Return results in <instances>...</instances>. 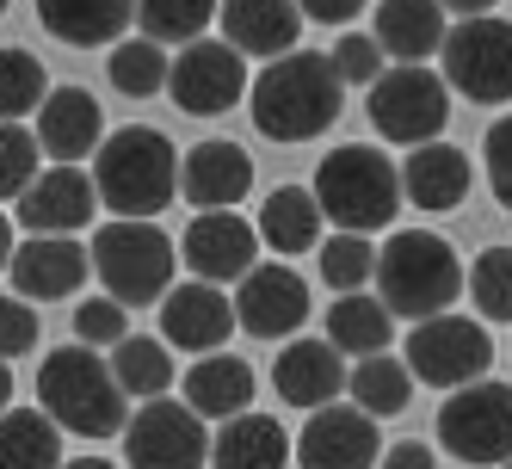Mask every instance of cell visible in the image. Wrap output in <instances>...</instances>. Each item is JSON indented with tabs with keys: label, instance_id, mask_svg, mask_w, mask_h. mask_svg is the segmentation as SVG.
<instances>
[{
	"label": "cell",
	"instance_id": "cell-29",
	"mask_svg": "<svg viewBox=\"0 0 512 469\" xmlns=\"http://www.w3.org/2000/svg\"><path fill=\"white\" fill-rule=\"evenodd\" d=\"M327 340H334L346 358H377L395 340V309L383 297H364V291L334 297V309H327Z\"/></svg>",
	"mask_w": 512,
	"mask_h": 469
},
{
	"label": "cell",
	"instance_id": "cell-43",
	"mask_svg": "<svg viewBox=\"0 0 512 469\" xmlns=\"http://www.w3.org/2000/svg\"><path fill=\"white\" fill-rule=\"evenodd\" d=\"M303 7V19H321V25H352L371 0H297Z\"/></svg>",
	"mask_w": 512,
	"mask_h": 469
},
{
	"label": "cell",
	"instance_id": "cell-10",
	"mask_svg": "<svg viewBox=\"0 0 512 469\" xmlns=\"http://www.w3.org/2000/svg\"><path fill=\"white\" fill-rule=\"evenodd\" d=\"M494 365V340L482 321H463V315H432L408 334V371L414 383H432V389H469L482 383V371Z\"/></svg>",
	"mask_w": 512,
	"mask_h": 469
},
{
	"label": "cell",
	"instance_id": "cell-22",
	"mask_svg": "<svg viewBox=\"0 0 512 469\" xmlns=\"http://www.w3.org/2000/svg\"><path fill=\"white\" fill-rule=\"evenodd\" d=\"M38 142H44V155L62 161V167H75L81 155H99V142H105L99 99L87 87H56L38 105Z\"/></svg>",
	"mask_w": 512,
	"mask_h": 469
},
{
	"label": "cell",
	"instance_id": "cell-41",
	"mask_svg": "<svg viewBox=\"0 0 512 469\" xmlns=\"http://www.w3.org/2000/svg\"><path fill=\"white\" fill-rule=\"evenodd\" d=\"M482 161H488V186H494V198L512 210V118L488 124V136H482Z\"/></svg>",
	"mask_w": 512,
	"mask_h": 469
},
{
	"label": "cell",
	"instance_id": "cell-39",
	"mask_svg": "<svg viewBox=\"0 0 512 469\" xmlns=\"http://www.w3.org/2000/svg\"><path fill=\"white\" fill-rule=\"evenodd\" d=\"M334 56V68H340V81L346 87H377L383 75H389V56H383V44H377V31H340V44L327 50Z\"/></svg>",
	"mask_w": 512,
	"mask_h": 469
},
{
	"label": "cell",
	"instance_id": "cell-36",
	"mask_svg": "<svg viewBox=\"0 0 512 469\" xmlns=\"http://www.w3.org/2000/svg\"><path fill=\"white\" fill-rule=\"evenodd\" d=\"M377 254H383V247L371 235L340 229V235L321 241V278L334 284L340 297H352V291H364V284H377Z\"/></svg>",
	"mask_w": 512,
	"mask_h": 469
},
{
	"label": "cell",
	"instance_id": "cell-45",
	"mask_svg": "<svg viewBox=\"0 0 512 469\" xmlns=\"http://www.w3.org/2000/svg\"><path fill=\"white\" fill-rule=\"evenodd\" d=\"M445 13H457V19H488L494 13V0H438Z\"/></svg>",
	"mask_w": 512,
	"mask_h": 469
},
{
	"label": "cell",
	"instance_id": "cell-9",
	"mask_svg": "<svg viewBox=\"0 0 512 469\" xmlns=\"http://www.w3.org/2000/svg\"><path fill=\"white\" fill-rule=\"evenodd\" d=\"M445 87H457L469 105H506L512 99V25L506 19H463L445 38Z\"/></svg>",
	"mask_w": 512,
	"mask_h": 469
},
{
	"label": "cell",
	"instance_id": "cell-48",
	"mask_svg": "<svg viewBox=\"0 0 512 469\" xmlns=\"http://www.w3.org/2000/svg\"><path fill=\"white\" fill-rule=\"evenodd\" d=\"M62 469H112V463H99V457H81V463H62Z\"/></svg>",
	"mask_w": 512,
	"mask_h": 469
},
{
	"label": "cell",
	"instance_id": "cell-19",
	"mask_svg": "<svg viewBox=\"0 0 512 469\" xmlns=\"http://www.w3.org/2000/svg\"><path fill=\"white\" fill-rule=\"evenodd\" d=\"M247 192H253V161H247L241 142L210 136L198 149H186V161H179V198L192 210H235Z\"/></svg>",
	"mask_w": 512,
	"mask_h": 469
},
{
	"label": "cell",
	"instance_id": "cell-37",
	"mask_svg": "<svg viewBox=\"0 0 512 469\" xmlns=\"http://www.w3.org/2000/svg\"><path fill=\"white\" fill-rule=\"evenodd\" d=\"M469 297L488 321H512V247H482V254H475Z\"/></svg>",
	"mask_w": 512,
	"mask_h": 469
},
{
	"label": "cell",
	"instance_id": "cell-20",
	"mask_svg": "<svg viewBox=\"0 0 512 469\" xmlns=\"http://www.w3.org/2000/svg\"><path fill=\"white\" fill-rule=\"evenodd\" d=\"M346 383H352V371H346V352L334 340H290L272 365V389L290 408H309V414L334 408Z\"/></svg>",
	"mask_w": 512,
	"mask_h": 469
},
{
	"label": "cell",
	"instance_id": "cell-47",
	"mask_svg": "<svg viewBox=\"0 0 512 469\" xmlns=\"http://www.w3.org/2000/svg\"><path fill=\"white\" fill-rule=\"evenodd\" d=\"M7 402H13V371H7V358H0V414H7Z\"/></svg>",
	"mask_w": 512,
	"mask_h": 469
},
{
	"label": "cell",
	"instance_id": "cell-18",
	"mask_svg": "<svg viewBox=\"0 0 512 469\" xmlns=\"http://www.w3.org/2000/svg\"><path fill=\"white\" fill-rule=\"evenodd\" d=\"M93 210H99L93 173L56 161V167H44L25 186V198H19V229H31V235H75V229L93 223Z\"/></svg>",
	"mask_w": 512,
	"mask_h": 469
},
{
	"label": "cell",
	"instance_id": "cell-46",
	"mask_svg": "<svg viewBox=\"0 0 512 469\" xmlns=\"http://www.w3.org/2000/svg\"><path fill=\"white\" fill-rule=\"evenodd\" d=\"M7 266H13V223L0 216V272H7Z\"/></svg>",
	"mask_w": 512,
	"mask_h": 469
},
{
	"label": "cell",
	"instance_id": "cell-28",
	"mask_svg": "<svg viewBox=\"0 0 512 469\" xmlns=\"http://www.w3.org/2000/svg\"><path fill=\"white\" fill-rule=\"evenodd\" d=\"M321 223H327V210L315 198V186H278L266 192L260 204V241L272 247V254H309V247H321Z\"/></svg>",
	"mask_w": 512,
	"mask_h": 469
},
{
	"label": "cell",
	"instance_id": "cell-17",
	"mask_svg": "<svg viewBox=\"0 0 512 469\" xmlns=\"http://www.w3.org/2000/svg\"><path fill=\"white\" fill-rule=\"evenodd\" d=\"M235 315L253 340H290L309 321V284L290 266H253L235 291Z\"/></svg>",
	"mask_w": 512,
	"mask_h": 469
},
{
	"label": "cell",
	"instance_id": "cell-35",
	"mask_svg": "<svg viewBox=\"0 0 512 469\" xmlns=\"http://www.w3.org/2000/svg\"><path fill=\"white\" fill-rule=\"evenodd\" d=\"M167 75H173V62H167V44H155V38H124L112 50V87L124 99H155V93H167Z\"/></svg>",
	"mask_w": 512,
	"mask_h": 469
},
{
	"label": "cell",
	"instance_id": "cell-34",
	"mask_svg": "<svg viewBox=\"0 0 512 469\" xmlns=\"http://www.w3.org/2000/svg\"><path fill=\"white\" fill-rule=\"evenodd\" d=\"M50 99V75H44V62L7 44L0 50V124H19V118H38V105Z\"/></svg>",
	"mask_w": 512,
	"mask_h": 469
},
{
	"label": "cell",
	"instance_id": "cell-30",
	"mask_svg": "<svg viewBox=\"0 0 512 469\" xmlns=\"http://www.w3.org/2000/svg\"><path fill=\"white\" fill-rule=\"evenodd\" d=\"M0 469H62V426L44 408L0 414Z\"/></svg>",
	"mask_w": 512,
	"mask_h": 469
},
{
	"label": "cell",
	"instance_id": "cell-12",
	"mask_svg": "<svg viewBox=\"0 0 512 469\" xmlns=\"http://www.w3.org/2000/svg\"><path fill=\"white\" fill-rule=\"evenodd\" d=\"M167 93H173L179 112H192V118H223L247 99V56L223 38H198L173 56Z\"/></svg>",
	"mask_w": 512,
	"mask_h": 469
},
{
	"label": "cell",
	"instance_id": "cell-49",
	"mask_svg": "<svg viewBox=\"0 0 512 469\" xmlns=\"http://www.w3.org/2000/svg\"><path fill=\"white\" fill-rule=\"evenodd\" d=\"M0 13H7V0H0Z\"/></svg>",
	"mask_w": 512,
	"mask_h": 469
},
{
	"label": "cell",
	"instance_id": "cell-24",
	"mask_svg": "<svg viewBox=\"0 0 512 469\" xmlns=\"http://www.w3.org/2000/svg\"><path fill=\"white\" fill-rule=\"evenodd\" d=\"M371 31H377L383 56H395V62H426V56L445 50V38H451L438 0H377Z\"/></svg>",
	"mask_w": 512,
	"mask_h": 469
},
{
	"label": "cell",
	"instance_id": "cell-14",
	"mask_svg": "<svg viewBox=\"0 0 512 469\" xmlns=\"http://www.w3.org/2000/svg\"><path fill=\"white\" fill-rule=\"evenodd\" d=\"M383 439H377V414L352 408H315L303 439H297V469H377Z\"/></svg>",
	"mask_w": 512,
	"mask_h": 469
},
{
	"label": "cell",
	"instance_id": "cell-4",
	"mask_svg": "<svg viewBox=\"0 0 512 469\" xmlns=\"http://www.w3.org/2000/svg\"><path fill=\"white\" fill-rule=\"evenodd\" d=\"M463 284H469L463 260L451 254V241L432 235V229H395L377 254V297L395 309V321L445 315Z\"/></svg>",
	"mask_w": 512,
	"mask_h": 469
},
{
	"label": "cell",
	"instance_id": "cell-33",
	"mask_svg": "<svg viewBox=\"0 0 512 469\" xmlns=\"http://www.w3.org/2000/svg\"><path fill=\"white\" fill-rule=\"evenodd\" d=\"M223 13V0H136V25H142V38H155V44H198L204 38V25Z\"/></svg>",
	"mask_w": 512,
	"mask_h": 469
},
{
	"label": "cell",
	"instance_id": "cell-16",
	"mask_svg": "<svg viewBox=\"0 0 512 469\" xmlns=\"http://www.w3.org/2000/svg\"><path fill=\"white\" fill-rule=\"evenodd\" d=\"M253 247H260V223L235 210H198V223L179 241V260L204 284H241L253 272Z\"/></svg>",
	"mask_w": 512,
	"mask_h": 469
},
{
	"label": "cell",
	"instance_id": "cell-38",
	"mask_svg": "<svg viewBox=\"0 0 512 469\" xmlns=\"http://www.w3.org/2000/svg\"><path fill=\"white\" fill-rule=\"evenodd\" d=\"M44 142H38V130H25V124H0V198H25V186L38 179L44 167Z\"/></svg>",
	"mask_w": 512,
	"mask_h": 469
},
{
	"label": "cell",
	"instance_id": "cell-50",
	"mask_svg": "<svg viewBox=\"0 0 512 469\" xmlns=\"http://www.w3.org/2000/svg\"><path fill=\"white\" fill-rule=\"evenodd\" d=\"M506 469H512V463H506Z\"/></svg>",
	"mask_w": 512,
	"mask_h": 469
},
{
	"label": "cell",
	"instance_id": "cell-23",
	"mask_svg": "<svg viewBox=\"0 0 512 469\" xmlns=\"http://www.w3.org/2000/svg\"><path fill=\"white\" fill-rule=\"evenodd\" d=\"M38 25L68 50L124 44V25H136V0H38Z\"/></svg>",
	"mask_w": 512,
	"mask_h": 469
},
{
	"label": "cell",
	"instance_id": "cell-40",
	"mask_svg": "<svg viewBox=\"0 0 512 469\" xmlns=\"http://www.w3.org/2000/svg\"><path fill=\"white\" fill-rule=\"evenodd\" d=\"M75 334H81V346H124L130 340V321H124V303L118 297H87L81 309H75Z\"/></svg>",
	"mask_w": 512,
	"mask_h": 469
},
{
	"label": "cell",
	"instance_id": "cell-6",
	"mask_svg": "<svg viewBox=\"0 0 512 469\" xmlns=\"http://www.w3.org/2000/svg\"><path fill=\"white\" fill-rule=\"evenodd\" d=\"M173 260L179 247L155 223H105L93 235V272L105 278V297H118L124 309L161 303L173 291Z\"/></svg>",
	"mask_w": 512,
	"mask_h": 469
},
{
	"label": "cell",
	"instance_id": "cell-8",
	"mask_svg": "<svg viewBox=\"0 0 512 469\" xmlns=\"http://www.w3.org/2000/svg\"><path fill=\"white\" fill-rule=\"evenodd\" d=\"M445 118H451V87H445V75H432L426 62H395L371 87V124H377L383 142L420 149V142H438Z\"/></svg>",
	"mask_w": 512,
	"mask_h": 469
},
{
	"label": "cell",
	"instance_id": "cell-27",
	"mask_svg": "<svg viewBox=\"0 0 512 469\" xmlns=\"http://www.w3.org/2000/svg\"><path fill=\"white\" fill-rule=\"evenodd\" d=\"M186 402L204 420H235L253 408V365L235 352H204L198 365L186 371Z\"/></svg>",
	"mask_w": 512,
	"mask_h": 469
},
{
	"label": "cell",
	"instance_id": "cell-2",
	"mask_svg": "<svg viewBox=\"0 0 512 469\" xmlns=\"http://www.w3.org/2000/svg\"><path fill=\"white\" fill-rule=\"evenodd\" d=\"M179 161L186 155H173V142L149 124L112 130L93 155L99 204L112 216H124V223H149V216H161L179 198Z\"/></svg>",
	"mask_w": 512,
	"mask_h": 469
},
{
	"label": "cell",
	"instance_id": "cell-13",
	"mask_svg": "<svg viewBox=\"0 0 512 469\" xmlns=\"http://www.w3.org/2000/svg\"><path fill=\"white\" fill-rule=\"evenodd\" d=\"M235 328H241V315H235V297H223V284L192 278V284H173L161 297V340L192 352V358L223 352Z\"/></svg>",
	"mask_w": 512,
	"mask_h": 469
},
{
	"label": "cell",
	"instance_id": "cell-42",
	"mask_svg": "<svg viewBox=\"0 0 512 469\" xmlns=\"http://www.w3.org/2000/svg\"><path fill=\"white\" fill-rule=\"evenodd\" d=\"M38 346V315L25 297H0V358H19Z\"/></svg>",
	"mask_w": 512,
	"mask_h": 469
},
{
	"label": "cell",
	"instance_id": "cell-21",
	"mask_svg": "<svg viewBox=\"0 0 512 469\" xmlns=\"http://www.w3.org/2000/svg\"><path fill=\"white\" fill-rule=\"evenodd\" d=\"M303 38V7L297 0H223V44H235L241 56L278 62Z\"/></svg>",
	"mask_w": 512,
	"mask_h": 469
},
{
	"label": "cell",
	"instance_id": "cell-1",
	"mask_svg": "<svg viewBox=\"0 0 512 469\" xmlns=\"http://www.w3.org/2000/svg\"><path fill=\"white\" fill-rule=\"evenodd\" d=\"M346 81L334 56L321 50H290L278 62H266V75L253 81V124L266 142H309L340 118Z\"/></svg>",
	"mask_w": 512,
	"mask_h": 469
},
{
	"label": "cell",
	"instance_id": "cell-15",
	"mask_svg": "<svg viewBox=\"0 0 512 469\" xmlns=\"http://www.w3.org/2000/svg\"><path fill=\"white\" fill-rule=\"evenodd\" d=\"M7 278L25 303H62L93 278V247H81L75 235H31L13 247Z\"/></svg>",
	"mask_w": 512,
	"mask_h": 469
},
{
	"label": "cell",
	"instance_id": "cell-11",
	"mask_svg": "<svg viewBox=\"0 0 512 469\" xmlns=\"http://www.w3.org/2000/svg\"><path fill=\"white\" fill-rule=\"evenodd\" d=\"M210 439H204V414L192 402H142L124 426V463L130 469H204Z\"/></svg>",
	"mask_w": 512,
	"mask_h": 469
},
{
	"label": "cell",
	"instance_id": "cell-31",
	"mask_svg": "<svg viewBox=\"0 0 512 469\" xmlns=\"http://www.w3.org/2000/svg\"><path fill=\"white\" fill-rule=\"evenodd\" d=\"M112 371L124 383V395H136V402H161V395L173 389V346L167 340H149V334H130L124 346H112Z\"/></svg>",
	"mask_w": 512,
	"mask_h": 469
},
{
	"label": "cell",
	"instance_id": "cell-3",
	"mask_svg": "<svg viewBox=\"0 0 512 469\" xmlns=\"http://www.w3.org/2000/svg\"><path fill=\"white\" fill-rule=\"evenodd\" d=\"M38 402L56 426L81 432V439H112L130 426V395L112 371V358H99L93 346H56L38 371Z\"/></svg>",
	"mask_w": 512,
	"mask_h": 469
},
{
	"label": "cell",
	"instance_id": "cell-25",
	"mask_svg": "<svg viewBox=\"0 0 512 469\" xmlns=\"http://www.w3.org/2000/svg\"><path fill=\"white\" fill-rule=\"evenodd\" d=\"M401 198L414 210H457L469 198V155L451 142H420L401 167Z\"/></svg>",
	"mask_w": 512,
	"mask_h": 469
},
{
	"label": "cell",
	"instance_id": "cell-7",
	"mask_svg": "<svg viewBox=\"0 0 512 469\" xmlns=\"http://www.w3.org/2000/svg\"><path fill=\"white\" fill-rule=\"evenodd\" d=\"M438 445L457 463L506 469L512 463V389L488 383V377L469 389H451L445 408H438Z\"/></svg>",
	"mask_w": 512,
	"mask_h": 469
},
{
	"label": "cell",
	"instance_id": "cell-32",
	"mask_svg": "<svg viewBox=\"0 0 512 469\" xmlns=\"http://www.w3.org/2000/svg\"><path fill=\"white\" fill-rule=\"evenodd\" d=\"M352 402H358L364 414L389 420V414H401V408L414 402V371L401 365V358H389V352L358 358V365H352Z\"/></svg>",
	"mask_w": 512,
	"mask_h": 469
},
{
	"label": "cell",
	"instance_id": "cell-5",
	"mask_svg": "<svg viewBox=\"0 0 512 469\" xmlns=\"http://www.w3.org/2000/svg\"><path fill=\"white\" fill-rule=\"evenodd\" d=\"M315 198L327 210V223H340L352 235H377L401 210V167L371 142H346L315 167Z\"/></svg>",
	"mask_w": 512,
	"mask_h": 469
},
{
	"label": "cell",
	"instance_id": "cell-44",
	"mask_svg": "<svg viewBox=\"0 0 512 469\" xmlns=\"http://www.w3.org/2000/svg\"><path fill=\"white\" fill-rule=\"evenodd\" d=\"M377 469H438V463H432V451H426V445L401 439V445H389V451H383V463H377Z\"/></svg>",
	"mask_w": 512,
	"mask_h": 469
},
{
	"label": "cell",
	"instance_id": "cell-26",
	"mask_svg": "<svg viewBox=\"0 0 512 469\" xmlns=\"http://www.w3.org/2000/svg\"><path fill=\"white\" fill-rule=\"evenodd\" d=\"M290 457H297V445H290V432L266 414H235L223 420V432L210 439V463L216 469H290Z\"/></svg>",
	"mask_w": 512,
	"mask_h": 469
}]
</instances>
